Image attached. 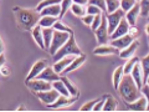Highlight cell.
Masks as SVG:
<instances>
[{
	"mask_svg": "<svg viewBox=\"0 0 149 112\" xmlns=\"http://www.w3.org/2000/svg\"><path fill=\"white\" fill-rule=\"evenodd\" d=\"M117 90H118V93L120 95V97H122L125 102H128V104L136 101L138 97H141V90L138 88L137 83L134 82L133 77L130 76L129 74L123 75Z\"/></svg>",
	"mask_w": 149,
	"mask_h": 112,
	"instance_id": "cell-1",
	"label": "cell"
},
{
	"mask_svg": "<svg viewBox=\"0 0 149 112\" xmlns=\"http://www.w3.org/2000/svg\"><path fill=\"white\" fill-rule=\"evenodd\" d=\"M14 13L17 19V24L20 25L22 30H32L39 24L40 20V13L37 10H31V9L24 8H14Z\"/></svg>",
	"mask_w": 149,
	"mask_h": 112,
	"instance_id": "cell-2",
	"label": "cell"
},
{
	"mask_svg": "<svg viewBox=\"0 0 149 112\" xmlns=\"http://www.w3.org/2000/svg\"><path fill=\"white\" fill-rule=\"evenodd\" d=\"M68 55H74V56L82 55L81 49L78 48L77 44H76V40H74L73 32H72V34H70L68 40L57 50V52H56V54L52 56V57H54V62H55V61H58L60 59L65 57V56H68Z\"/></svg>",
	"mask_w": 149,
	"mask_h": 112,
	"instance_id": "cell-3",
	"label": "cell"
},
{
	"mask_svg": "<svg viewBox=\"0 0 149 112\" xmlns=\"http://www.w3.org/2000/svg\"><path fill=\"white\" fill-rule=\"evenodd\" d=\"M68 37H70V32L55 30V31H54L52 40H51V45H50V48H49L50 55L54 56L56 52H57V50L68 40Z\"/></svg>",
	"mask_w": 149,
	"mask_h": 112,
	"instance_id": "cell-4",
	"label": "cell"
},
{
	"mask_svg": "<svg viewBox=\"0 0 149 112\" xmlns=\"http://www.w3.org/2000/svg\"><path fill=\"white\" fill-rule=\"evenodd\" d=\"M95 34H96L98 44H101V45L107 44L108 37H109V32H108V24H107V18H106L104 13H102V21H101L100 26L95 30Z\"/></svg>",
	"mask_w": 149,
	"mask_h": 112,
	"instance_id": "cell-5",
	"label": "cell"
},
{
	"mask_svg": "<svg viewBox=\"0 0 149 112\" xmlns=\"http://www.w3.org/2000/svg\"><path fill=\"white\" fill-rule=\"evenodd\" d=\"M125 13L122 10V9H118V10H116L111 14H106V18H107V24H108V32L109 35L112 32L114 31V29L118 26V24L120 22V20L124 18Z\"/></svg>",
	"mask_w": 149,
	"mask_h": 112,
	"instance_id": "cell-6",
	"label": "cell"
},
{
	"mask_svg": "<svg viewBox=\"0 0 149 112\" xmlns=\"http://www.w3.org/2000/svg\"><path fill=\"white\" fill-rule=\"evenodd\" d=\"M36 96L39 97V100L42 102L45 105H51L57 100V97L60 96V92L55 88H51V90H47V91H39L36 92Z\"/></svg>",
	"mask_w": 149,
	"mask_h": 112,
	"instance_id": "cell-7",
	"label": "cell"
},
{
	"mask_svg": "<svg viewBox=\"0 0 149 112\" xmlns=\"http://www.w3.org/2000/svg\"><path fill=\"white\" fill-rule=\"evenodd\" d=\"M27 87L32 90L34 92H39V91H47L52 88V85L50 82L41 80V78H32L30 81H26Z\"/></svg>",
	"mask_w": 149,
	"mask_h": 112,
	"instance_id": "cell-8",
	"label": "cell"
},
{
	"mask_svg": "<svg viewBox=\"0 0 149 112\" xmlns=\"http://www.w3.org/2000/svg\"><path fill=\"white\" fill-rule=\"evenodd\" d=\"M36 78H41V80H45L47 82H54L56 80H60L61 77H60V75L54 70V67H49L47 66L39 74V76H37Z\"/></svg>",
	"mask_w": 149,
	"mask_h": 112,
	"instance_id": "cell-9",
	"label": "cell"
},
{
	"mask_svg": "<svg viewBox=\"0 0 149 112\" xmlns=\"http://www.w3.org/2000/svg\"><path fill=\"white\" fill-rule=\"evenodd\" d=\"M129 26H130V25H129V22L127 21V19L123 18L122 20H120V22L118 24V26L114 29V31L109 35L111 39L114 40V39H117V37H120V36H123V35H125V34H128Z\"/></svg>",
	"mask_w": 149,
	"mask_h": 112,
	"instance_id": "cell-10",
	"label": "cell"
},
{
	"mask_svg": "<svg viewBox=\"0 0 149 112\" xmlns=\"http://www.w3.org/2000/svg\"><path fill=\"white\" fill-rule=\"evenodd\" d=\"M45 67H47V61H46V60H39V61H36L34 64V66L31 67L29 75H27L26 81H30V80H32V78H36L37 76H39V74L42 71Z\"/></svg>",
	"mask_w": 149,
	"mask_h": 112,
	"instance_id": "cell-11",
	"label": "cell"
},
{
	"mask_svg": "<svg viewBox=\"0 0 149 112\" xmlns=\"http://www.w3.org/2000/svg\"><path fill=\"white\" fill-rule=\"evenodd\" d=\"M132 41H134V36H132L130 34H125L123 36L112 40V45H113L116 49H118V50H123L124 48H127Z\"/></svg>",
	"mask_w": 149,
	"mask_h": 112,
	"instance_id": "cell-12",
	"label": "cell"
},
{
	"mask_svg": "<svg viewBox=\"0 0 149 112\" xmlns=\"http://www.w3.org/2000/svg\"><path fill=\"white\" fill-rule=\"evenodd\" d=\"M130 76L133 77L134 82L137 83V86L139 90H142L143 87V71H142V66H141V62H136V65H134V67L132 69V71H130Z\"/></svg>",
	"mask_w": 149,
	"mask_h": 112,
	"instance_id": "cell-13",
	"label": "cell"
},
{
	"mask_svg": "<svg viewBox=\"0 0 149 112\" xmlns=\"http://www.w3.org/2000/svg\"><path fill=\"white\" fill-rule=\"evenodd\" d=\"M74 57H76L74 55H68V56H65V57L60 59L58 61H55V64H54V70H55V71L57 72V74H62V71L73 61Z\"/></svg>",
	"mask_w": 149,
	"mask_h": 112,
	"instance_id": "cell-14",
	"label": "cell"
},
{
	"mask_svg": "<svg viewBox=\"0 0 149 112\" xmlns=\"http://www.w3.org/2000/svg\"><path fill=\"white\" fill-rule=\"evenodd\" d=\"M139 14H141V4L139 3H136V5L125 13V19H127L130 26H134L137 24V19Z\"/></svg>",
	"mask_w": 149,
	"mask_h": 112,
	"instance_id": "cell-15",
	"label": "cell"
},
{
	"mask_svg": "<svg viewBox=\"0 0 149 112\" xmlns=\"http://www.w3.org/2000/svg\"><path fill=\"white\" fill-rule=\"evenodd\" d=\"M139 48V41L138 40H134L132 41L127 48H124L123 50H120L119 51V56L122 59H129V57H132V56H134V54H136V51L137 49Z\"/></svg>",
	"mask_w": 149,
	"mask_h": 112,
	"instance_id": "cell-16",
	"label": "cell"
},
{
	"mask_svg": "<svg viewBox=\"0 0 149 112\" xmlns=\"http://www.w3.org/2000/svg\"><path fill=\"white\" fill-rule=\"evenodd\" d=\"M77 97H72V99H68V96H63V95H60L57 97V100H56L54 104L49 105L50 108H60V107H63V106H67V105H71L72 102L76 101Z\"/></svg>",
	"mask_w": 149,
	"mask_h": 112,
	"instance_id": "cell-17",
	"label": "cell"
},
{
	"mask_svg": "<svg viewBox=\"0 0 149 112\" xmlns=\"http://www.w3.org/2000/svg\"><path fill=\"white\" fill-rule=\"evenodd\" d=\"M40 13V16H45V15H49V16H56L58 18L60 16V13H61V5L60 4H54V5H50V6H46L44 8Z\"/></svg>",
	"mask_w": 149,
	"mask_h": 112,
	"instance_id": "cell-18",
	"label": "cell"
},
{
	"mask_svg": "<svg viewBox=\"0 0 149 112\" xmlns=\"http://www.w3.org/2000/svg\"><path fill=\"white\" fill-rule=\"evenodd\" d=\"M95 55H112V54H119V50L116 49L113 45H100L98 48L93 50Z\"/></svg>",
	"mask_w": 149,
	"mask_h": 112,
	"instance_id": "cell-19",
	"label": "cell"
},
{
	"mask_svg": "<svg viewBox=\"0 0 149 112\" xmlns=\"http://www.w3.org/2000/svg\"><path fill=\"white\" fill-rule=\"evenodd\" d=\"M86 59H87V57H86V55H83V54H82V55H80V56H76V57L73 59V61H72L71 64H70L68 66H67V67L62 71V75L68 74V72H71V71H74V70L78 69V67H80L83 62L86 61Z\"/></svg>",
	"mask_w": 149,
	"mask_h": 112,
	"instance_id": "cell-20",
	"label": "cell"
},
{
	"mask_svg": "<svg viewBox=\"0 0 149 112\" xmlns=\"http://www.w3.org/2000/svg\"><path fill=\"white\" fill-rule=\"evenodd\" d=\"M31 34L34 40L36 41V44L40 46V49L45 50V43H44V35H42V27H41L39 24H37L34 29L31 30Z\"/></svg>",
	"mask_w": 149,
	"mask_h": 112,
	"instance_id": "cell-21",
	"label": "cell"
},
{
	"mask_svg": "<svg viewBox=\"0 0 149 112\" xmlns=\"http://www.w3.org/2000/svg\"><path fill=\"white\" fill-rule=\"evenodd\" d=\"M128 108L132 111H146L147 110V99L146 96L138 97L136 101L128 104Z\"/></svg>",
	"mask_w": 149,
	"mask_h": 112,
	"instance_id": "cell-22",
	"label": "cell"
},
{
	"mask_svg": "<svg viewBox=\"0 0 149 112\" xmlns=\"http://www.w3.org/2000/svg\"><path fill=\"white\" fill-rule=\"evenodd\" d=\"M54 29L52 27H42V35H44V43H45V50H49L51 45V40L54 36Z\"/></svg>",
	"mask_w": 149,
	"mask_h": 112,
	"instance_id": "cell-23",
	"label": "cell"
},
{
	"mask_svg": "<svg viewBox=\"0 0 149 112\" xmlns=\"http://www.w3.org/2000/svg\"><path fill=\"white\" fill-rule=\"evenodd\" d=\"M56 21H57V18H56V16L45 15V16H41V18H40L39 25H40L41 27H52Z\"/></svg>",
	"mask_w": 149,
	"mask_h": 112,
	"instance_id": "cell-24",
	"label": "cell"
},
{
	"mask_svg": "<svg viewBox=\"0 0 149 112\" xmlns=\"http://www.w3.org/2000/svg\"><path fill=\"white\" fill-rule=\"evenodd\" d=\"M52 88L57 90V91L60 92V95H63V96H71V95H70V92H68V90L66 88V86H65V83L62 82L61 78H60V80L54 81V83H52Z\"/></svg>",
	"mask_w": 149,
	"mask_h": 112,
	"instance_id": "cell-25",
	"label": "cell"
},
{
	"mask_svg": "<svg viewBox=\"0 0 149 112\" xmlns=\"http://www.w3.org/2000/svg\"><path fill=\"white\" fill-rule=\"evenodd\" d=\"M139 62H141L142 71H143V83L146 85V80L149 75V54L146 56V57H143Z\"/></svg>",
	"mask_w": 149,
	"mask_h": 112,
	"instance_id": "cell-26",
	"label": "cell"
},
{
	"mask_svg": "<svg viewBox=\"0 0 149 112\" xmlns=\"http://www.w3.org/2000/svg\"><path fill=\"white\" fill-rule=\"evenodd\" d=\"M61 80H62V82L65 83V86H66V88L68 90L70 95H71V96H74V97H77V96H78V90H77V87L74 86L73 83H72L71 81H70L66 76H62V77H61Z\"/></svg>",
	"mask_w": 149,
	"mask_h": 112,
	"instance_id": "cell-27",
	"label": "cell"
},
{
	"mask_svg": "<svg viewBox=\"0 0 149 112\" xmlns=\"http://www.w3.org/2000/svg\"><path fill=\"white\" fill-rule=\"evenodd\" d=\"M106 101H104V106H103V111H114L117 108V101L113 96L108 95L106 97Z\"/></svg>",
	"mask_w": 149,
	"mask_h": 112,
	"instance_id": "cell-28",
	"label": "cell"
},
{
	"mask_svg": "<svg viewBox=\"0 0 149 112\" xmlns=\"http://www.w3.org/2000/svg\"><path fill=\"white\" fill-rule=\"evenodd\" d=\"M123 75H124V72H123V66H118L117 69L114 70V72H113V86H114L116 90L118 88V85H119L120 80H122Z\"/></svg>",
	"mask_w": 149,
	"mask_h": 112,
	"instance_id": "cell-29",
	"label": "cell"
},
{
	"mask_svg": "<svg viewBox=\"0 0 149 112\" xmlns=\"http://www.w3.org/2000/svg\"><path fill=\"white\" fill-rule=\"evenodd\" d=\"M106 8H107L106 13L111 14L120 8V1L119 0H106Z\"/></svg>",
	"mask_w": 149,
	"mask_h": 112,
	"instance_id": "cell-30",
	"label": "cell"
},
{
	"mask_svg": "<svg viewBox=\"0 0 149 112\" xmlns=\"http://www.w3.org/2000/svg\"><path fill=\"white\" fill-rule=\"evenodd\" d=\"M70 9H71V11H72L76 16H78V18H82V16L86 15V9L83 8V5H80V4L72 3L71 6H70Z\"/></svg>",
	"mask_w": 149,
	"mask_h": 112,
	"instance_id": "cell-31",
	"label": "cell"
},
{
	"mask_svg": "<svg viewBox=\"0 0 149 112\" xmlns=\"http://www.w3.org/2000/svg\"><path fill=\"white\" fill-rule=\"evenodd\" d=\"M139 61V59L137 57V56H132V57H129L128 62L123 66V72L124 74H130V71H132V69L134 67V65H136V62Z\"/></svg>",
	"mask_w": 149,
	"mask_h": 112,
	"instance_id": "cell-32",
	"label": "cell"
},
{
	"mask_svg": "<svg viewBox=\"0 0 149 112\" xmlns=\"http://www.w3.org/2000/svg\"><path fill=\"white\" fill-rule=\"evenodd\" d=\"M120 1V9L124 11V13H127L128 10H130L134 5H136V0H119Z\"/></svg>",
	"mask_w": 149,
	"mask_h": 112,
	"instance_id": "cell-33",
	"label": "cell"
},
{
	"mask_svg": "<svg viewBox=\"0 0 149 112\" xmlns=\"http://www.w3.org/2000/svg\"><path fill=\"white\" fill-rule=\"evenodd\" d=\"M61 1L62 0H42L39 5H37V8H36V10L37 11H41L44 8H46V6H50V5H54V4H61Z\"/></svg>",
	"mask_w": 149,
	"mask_h": 112,
	"instance_id": "cell-34",
	"label": "cell"
},
{
	"mask_svg": "<svg viewBox=\"0 0 149 112\" xmlns=\"http://www.w3.org/2000/svg\"><path fill=\"white\" fill-rule=\"evenodd\" d=\"M52 27H54L55 30H58V31H66V32H70V34H72V32H73L71 27H68V26H66L65 24H62L61 21H56Z\"/></svg>",
	"mask_w": 149,
	"mask_h": 112,
	"instance_id": "cell-35",
	"label": "cell"
},
{
	"mask_svg": "<svg viewBox=\"0 0 149 112\" xmlns=\"http://www.w3.org/2000/svg\"><path fill=\"white\" fill-rule=\"evenodd\" d=\"M88 4L100 8L101 10H102V13H106V10H107V8H106V0H88Z\"/></svg>",
	"mask_w": 149,
	"mask_h": 112,
	"instance_id": "cell-36",
	"label": "cell"
},
{
	"mask_svg": "<svg viewBox=\"0 0 149 112\" xmlns=\"http://www.w3.org/2000/svg\"><path fill=\"white\" fill-rule=\"evenodd\" d=\"M71 4H72V0H62L61 1V4H60L61 5V13H60V16H58L60 19L63 18V15L68 10V8L71 6Z\"/></svg>",
	"mask_w": 149,
	"mask_h": 112,
	"instance_id": "cell-37",
	"label": "cell"
},
{
	"mask_svg": "<svg viewBox=\"0 0 149 112\" xmlns=\"http://www.w3.org/2000/svg\"><path fill=\"white\" fill-rule=\"evenodd\" d=\"M141 14L144 16L149 15V0H142L141 3Z\"/></svg>",
	"mask_w": 149,
	"mask_h": 112,
	"instance_id": "cell-38",
	"label": "cell"
},
{
	"mask_svg": "<svg viewBox=\"0 0 149 112\" xmlns=\"http://www.w3.org/2000/svg\"><path fill=\"white\" fill-rule=\"evenodd\" d=\"M101 21H102V13H101V14H97V15H95V18H93V21H92V24H91V29L95 31L97 27L100 26Z\"/></svg>",
	"mask_w": 149,
	"mask_h": 112,
	"instance_id": "cell-39",
	"label": "cell"
},
{
	"mask_svg": "<svg viewBox=\"0 0 149 112\" xmlns=\"http://www.w3.org/2000/svg\"><path fill=\"white\" fill-rule=\"evenodd\" d=\"M86 13L87 14H91V15H97V14H101L102 10L100 8H97L95 5H91V4H88V6L86 9Z\"/></svg>",
	"mask_w": 149,
	"mask_h": 112,
	"instance_id": "cell-40",
	"label": "cell"
},
{
	"mask_svg": "<svg viewBox=\"0 0 149 112\" xmlns=\"http://www.w3.org/2000/svg\"><path fill=\"white\" fill-rule=\"evenodd\" d=\"M97 100H92L90 102H87V104H85L82 107H81V111H93V107H95Z\"/></svg>",
	"mask_w": 149,
	"mask_h": 112,
	"instance_id": "cell-41",
	"label": "cell"
},
{
	"mask_svg": "<svg viewBox=\"0 0 149 112\" xmlns=\"http://www.w3.org/2000/svg\"><path fill=\"white\" fill-rule=\"evenodd\" d=\"M142 92L144 93V96H146V99H147V111H149V86L148 85H143Z\"/></svg>",
	"mask_w": 149,
	"mask_h": 112,
	"instance_id": "cell-42",
	"label": "cell"
},
{
	"mask_svg": "<svg viewBox=\"0 0 149 112\" xmlns=\"http://www.w3.org/2000/svg\"><path fill=\"white\" fill-rule=\"evenodd\" d=\"M93 18H95V15H91V14H86V15L82 16L81 19H82V21L85 22L86 25H90V26H91L92 21H93Z\"/></svg>",
	"mask_w": 149,
	"mask_h": 112,
	"instance_id": "cell-43",
	"label": "cell"
},
{
	"mask_svg": "<svg viewBox=\"0 0 149 112\" xmlns=\"http://www.w3.org/2000/svg\"><path fill=\"white\" fill-rule=\"evenodd\" d=\"M103 106H104V100L97 101L95 107H93V111H102V110H103Z\"/></svg>",
	"mask_w": 149,
	"mask_h": 112,
	"instance_id": "cell-44",
	"label": "cell"
},
{
	"mask_svg": "<svg viewBox=\"0 0 149 112\" xmlns=\"http://www.w3.org/2000/svg\"><path fill=\"white\" fill-rule=\"evenodd\" d=\"M0 72H1V75H4V76H8V75L10 74V69H9L6 65H3V66L0 67Z\"/></svg>",
	"mask_w": 149,
	"mask_h": 112,
	"instance_id": "cell-45",
	"label": "cell"
},
{
	"mask_svg": "<svg viewBox=\"0 0 149 112\" xmlns=\"http://www.w3.org/2000/svg\"><path fill=\"white\" fill-rule=\"evenodd\" d=\"M128 34H130V35H132V36H134V37H136V36L138 35V29L136 27V25H134V26H129Z\"/></svg>",
	"mask_w": 149,
	"mask_h": 112,
	"instance_id": "cell-46",
	"label": "cell"
},
{
	"mask_svg": "<svg viewBox=\"0 0 149 112\" xmlns=\"http://www.w3.org/2000/svg\"><path fill=\"white\" fill-rule=\"evenodd\" d=\"M72 3L80 4V5H83V4H88V0H72Z\"/></svg>",
	"mask_w": 149,
	"mask_h": 112,
	"instance_id": "cell-47",
	"label": "cell"
},
{
	"mask_svg": "<svg viewBox=\"0 0 149 112\" xmlns=\"http://www.w3.org/2000/svg\"><path fill=\"white\" fill-rule=\"evenodd\" d=\"M5 65V55L4 54H0V67Z\"/></svg>",
	"mask_w": 149,
	"mask_h": 112,
	"instance_id": "cell-48",
	"label": "cell"
},
{
	"mask_svg": "<svg viewBox=\"0 0 149 112\" xmlns=\"http://www.w3.org/2000/svg\"><path fill=\"white\" fill-rule=\"evenodd\" d=\"M3 51H4V45H3L1 37H0V54H3Z\"/></svg>",
	"mask_w": 149,
	"mask_h": 112,
	"instance_id": "cell-49",
	"label": "cell"
},
{
	"mask_svg": "<svg viewBox=\"0 0 149 112\" xmlns=\"http://www.w3.org/2000/svg\"><path fill=\"white\" fill-rule=\"evenodd\" d=\"M146 85L149 86V75H148V77H147V80H146Z\"/></svg>",
	"mask_w": 149,
	"mask_h": 112,
	"instance_id": "cell-50",
	"label": "cell"
},
{
	"mask_svg": "<svg viewBox=\"0 0 149 112\" xmlns=\"http://www.w3.org/2000/svg\"><path fill=\"white\" fill-rule=\"evenodd\" d=\"M147 34H149V24L147 25Z\"/></svg>",
	"mask_w": 149,
	"mask_h": 112,
	"instance_id": "cell-51",
	"label": "cell"
},
{
	"mask_svg": "<svg viewBox=\"0 0 149 112\" xmlns=\"http://www.w3.org/2000/svg\"><path fill=\"white\" fill-rule=\"evenodd\" d=\"M136 1H137V3H141V1H142V0H136Z\"/></svg>",
	"mask_w": 149,
	"mask_h": 112,
	"instance_id": "cell-52",
	"label": "cell"
},
{
	"mask_svg": "<svg viewBox=\"0 0 149 112\" xmlns=\"http://www.w3.org/2000/svg\"><path fill=\"white\" fill-rule=\"evenodd\" d=\"M148 18H149V15H148Z\"/></svg>",
	"mask_w": 149,
	"mask_h": 112,
	"instance_id": "cell-53",
	"label": "cell"
}]
</instances>
